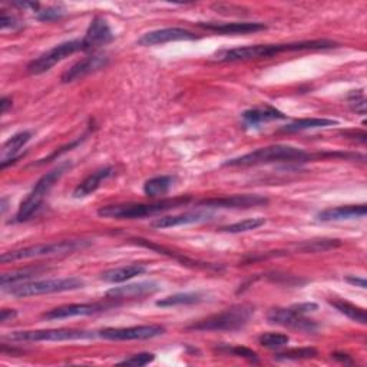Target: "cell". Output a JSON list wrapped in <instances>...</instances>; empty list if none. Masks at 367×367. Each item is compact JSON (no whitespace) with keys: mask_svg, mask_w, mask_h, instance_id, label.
Wrapping results in <instances>:
<instances>
[{"mask_svg":"<svg viewBox=\"0 0 367 367\" xmlns=\"http://www.w3.org/2000/svg\"><path fill=\"white\" fill-rule=\"evenodd\" d=\"M191 201V197H176L160 200L151 204L144 202H130V204H115L105 205L98 209V216L104 219H116V220H135L144 217H152L157 214L165 212L172 208L187 205Z\"/></svg>","mask_w":367,"mask_h":367,"instance_id":"7a4b0ae2","label":"cell"},{"mask_svg":"<svg viewBox=\"0 0 367 367\" xmlns=\"http://www.w3.org/2000/svg\"><path fill=\"white\" fill-rule=\"evenodd\" d=\"M165 333V327L160 324H145L132 327H109L98 333L99 338L105 340H148L158 338Z\"/></svg>","mask_w":367,"mask_h":367,"instance_id":"8fae6325","label":"cell"},{"mask_svg":"<svg viewBox=\"0 0 367 367\" xmlns=\"http://www.w3.org/2000/svg\"><path fill=\"white\" fill-rule=\"evenodd\" d=\"M212 214L208 211H190L178 214V216H169V217H162L158 219L157 221L152 223L154 228H172V227H179V226H188V224H198L211 220Z\"/></svg>","mask_w":367,"mask_h":367,"instance_id":"d6986e66","label":"cell"},{"mask_svg":"<svg viewBox=\"0 0 367 367\" xmlns=\"http://www.w3.org/2000/svg\"><path fill=\"white\" fill-rule=\"evenodd\" d=\"M85 50L86 48L83 43V39H75V41L59 43L53 46L52 49H49L48 52L38 56L36 59H34L32 62H29L26 69L30 75H42L50 71L59 62H62V60L69 57L71 55L78 53V52H85Z\"/></svg>","mask_w":367,"mask_h":367,"instance_id":"30bf717a","label":"cell"},{"mask_svg":"<svg viewBox=\"0 0 367 367\" xmlns=\"http://www.w3.org/2000/svg\"><path fill=\"white\" fill-rule=\"evenodd\" d=\"M198 26L220 35H249L267 29L261 22H200Z\"/></svg>","mask_w":367,"mask_h":367,"instance_id":"4fadbf2b","label":"cell"},{"mask_svg":"<svg viewBox=\"0 0 367 367\" xmlns=\"http://www.w3.org/2000/svg\"><path fill=\"white\" fill-rule=\"evenodd\" d=\"M258 342L263 347H267V349H280L289 345L290 338L287 334H283V333H264L260 335Z\"/></svg>","mask_w":367,"mask_h":367,"instance_id":"d6a6232c","label":"cell"},{"mask_svg":"<svg viewBox=\"0 0 367 367\" xmlns=\"http://www.w3.org/2000/svg\"><path fill=\"white\" fill-rule=\"evenodd\" d=\"M83 141V138L81 139H76V141H74V142H71V144H68V145H65L64 148H60L59 151H55L53 152V154L50 155V157H48V158H45V160H41L39 162H38V165H42V164H46V162H49V161H52V160H55L56 157H60V155H62V154H65V152H68V151H71L72 148H75L76 145H79L81 142Z\"/></svg>","mask_w":367,"mask_h":367,"instance_id":"74e56055","label":"cell"},{"mask_svg":"<svg viewBox=\"0 0 367 367\" xmlns=\"http://www.w3.org/2000/svg\"><path fill=\"white\" fill-rule=\"evenodd\" d=\"M19 26V22L16 20V18L8 15L6 12H2V18H0V29L5 30V29H16Z\"/></svg>","mask_w":367,"mask_h":367,"instance_id":"f35d334b","label":"cell"},{"mask_svg":"<svg viewBox=\"0 0 367 367\" xmlns=\"http://www.w3.org/2000/svg\"><path fill=\"white\" fill-rule=\"evenodd\" d=\"M9 108H12V98H9V97H4L2 101H0V112H2V113H6Z\"/></svg>","mask_w":367,"mask_h":367,"instance_id":"7bdbcfd3","label":"cell"},{"mask_svg":"<svg viewBox=\"0 0 367 367\" xmlns=\"http://www.w3.org/2000/svg\"><path fill=\"white\" fill-rule=\"evenodd\" d=\"M36 19L41 22H53L62 19L67 15V11L62 6H49L35 13Z\"/></svg>","mask_w":367,"mask_h":367,"instance_id":"836d02e7","label":"cell"},{"mask_svg":"<svg viewBox=\"0 0 367 367\" xmlns=\"http://www.w3.org/2000/svg\"><path fill=\"white\" fill-rule=\"evenodd\" d=\"M319 352L314 347H301V349H290L280 353H275V360H305L314 359Z\"/></svg>","mask_w":367,"mask_h":367,"instance_id":"4dcf8cb0","label":"cell"},{"mask_svg":"<svg viewBox=\"0 0 367 367\" xmlns=\"http://www.w3.org/2000/svg\"><path fill=\"white\" fill-rule=\"evenodd\" d=\"M197 39L195 34L190 32L187 29L182 27H165V29H158L152 30L142 35L138 39L139 46H155V45H164L168 42H178V41H194Z\"/></svg>","mask_w":367,"mask_h":367,"instance_id":"5bb4252c","label":"cell"},{"mask_svg":"<svg viewBox=\"0 0 367 367\" xmlns=\"http://www.w3.org/2000/svg\"><path fill=\"white\" fill-rule=\"evenodd\" d=\"M339 122L334 119H327V118H305V119H297L293 124L284 127L282 131L283 132H300V131H309V130H317V128H327L338 125Z\"/></svg>","mask_w":367,"mask_h":367,"instance_id":"484cf974","label":"cell"},{"mask_svg":"<svg viewBox=\"0 0 367 367\" xmlns=\"http://www.w3.org/2000/svg\"><path fill=\"white\" fill-rule=\"evenodd\" d=\"M42 271H45L43 267H27V268H20V270H15L11 272H5L2 277H0V286H2V290H8L12 286L25 283L26 280L35 277V275L41 274Z\"/></svg>","mask_w":367,"mask_h":367,"instance_id":"d4e9b609","label":"cell"},{"mask_svg":"<svg viewBox=\"0 0 367 367\" xmlns=\"http://www.w3.org/2000/svg\"><path fill=\"white\" fill-rule=\"evenodd\" d=\"M254 314V307L250 304H237L233 307L200 320L191 326L188 330L195 331H237L246 327Z\"/></svg>","mask_w":367,"mask_h":367,"instance_id":"8992f818","label":"cell"},{"mask_svg":"<svg viewBox=\"0 0 367 367\" xmlns=\"http://www.w3.org/2000/svg\"><path fill=\"white\" fill-rule=\"evenodd\" d=\"M98 333L78 328H49V330H25L13 331L6 335L12 342H68L94 339Z\"/></svg>","mask_w":367,"mask_h":367,"instance_id":"9c48e42d","label":"cell"},{"mask_svg":"<svg viewBox=\"0 0 367 367\" xmlns=\"http://www.w3.org/2000/svg\"><path fill=\"white\" fill-rule=\"evenodd\" d=\"M349 102H350L352 109L356 113H360V115L366 113V98H364L363 90H353L349 95Z\"/></svg>","mask_w":367,"mask_h":367,"instance_id":"d590c367","label":"cell"},{"mask_svg":"<svg viewBox=\"0 0 367 367\" xmlns=\"http://www.w3.org/2000/svg\"><path fill=\"white\" fill-rule=\"evenodd\" d=\"M312 160V155L300 148L290 145H270L258 148L246 155L231 158L224 162V167H256L274 162H304Z\"/></svg>","mask_w":367,"mask_h":367,"instance_id":"3957f363","label":"cell"},{"mask_svg":"<svg viewBox=\"0 0 367 367\" xmlns=\"http://www.w3.org/2000/svg\"><path fill=\"white\" fill-rule=\"evenodd\" d=\"M264 224H265V220H264V219H260V217H258V219H247V220L238 221V223H235V224L223 227L220 231L230 233V234H240V233H247V231L257 230V228L263 227Z\"/></svg>","mask_w":367,"mask_h":367,"instance_id":"1f68e13d","label":"cell"},{"mask_svg":"<svg viewBox=\"0 0 367 367\" xmlns=\"http://www.w3.org/2000/svg\"><path fill=\"white\" fill-rule=\"evenodd\" d=\"M109 62V57L104 53H94L82 60H79L78 64H75L71 69H68L62 75V82L64 83H72L75 81H79L90 74H95L101 69H104Z\"/></svg>","mask_w":367,"mask_h":367,"instance_id":"9a60e30c","label":"cell"},{"mask_svg":"<svg viewBox=\"0 0 367 367\" xmlns=\"http://www.w3.org/2000/svg\"><path fill=\"white\" fill-rule=\"evenodd\" d=\"M268 200L261 195H230V197H220V198H208L198 201L200 207L205 208H253L260 205H267Z\"/></svg>","mask_w":367,"mask_h":367,"instance_id":"2e32d148","label":"cell"},{"mask_svg":"<svg viewBox=\"0 0 367 367\" xmlns=\"http://www.w3.org/2000/svg\"><path fill=\"white\" fill-rule=\"evenodd\" d=\"M155 360V354H152V353H138V354H134L125 360H122L119 361L118 364L120 366H146L149 363H152Z\"/></svg>","mask_w":367,"mask_h":367,"instance_id":"e575fe53","label":"cell"},{"mask_svg":"<svg viewBox=\"0 0 367 367\" xmlns=\"http://www.w3.org/2000/svg\"><path fill=\"white\" fill-rule=\"evenodd\" d=\"M144 272H146V265L141 264V263H134V264H128V265L111 268V270L101 274V279L106 283L119 284V283L128 282V280H131V279L137 277V275H141Z\"/></svg>","mask_w":367,"mask_h":367,"instance_id":"7402d4cb","label":"cell"},{"mask_svg":"<svg viewBox=\"0 0 367 367\" xmlns=\"http://www.w3.org/2000/svg\"><path fill=\"white\" fill-rule=\"evenodd\" d=\"M317 309L319 305L316 303L293 304L290 307L271 309L267 314V320L271 324H279L304 333H314L317 331L319 326L314 320L307 319V314L314 313Z\"/></svg>","mask_w":367,"mask_h":367,"instance_id":"52a82bcc","label":"cell"},{"mask_svg":"<svg viewBox=\"0 0 367 367\" xmlns=\"http://www.w3.org/2000/svg\"><path fill=\"white\" fill-rule=\"evenodd\" d=\"M72 164L71 162H62L59 164L57 167H55L52 171L46 172L36 184L35 187L32 188L27 194V197L22 201L18 214L15 217L16 223H25L27 220L32 219L35 214L39 211L41 205L43 204L45 198L48 197V194L50 193V190L55 187V184L62 178L68 169H71Z\"/></svg>","mask_w":367,"mask_h":367,"instance_id":"277c9868","label":"cell"},{"mask_svg":"<svg viewBox=\"0 0 367 367\" xmlns=\"http://www.w3.org/2000/svg\"><path fill=\"white\" fill-rule=\"evenodd\" d=\"M204 301V294L200 291L193 293H178L168 296L165 298H161L157 301L158 307H175V305H190V304H198Z\"/></svg>","mask_w":367,"mask_h":367,"instance_id":"83f0119b","label":"cell"},{"mask_svg":"<svg viewBox=\"0 0 367 367\" xmlns=\"http://www.w3.org/2000/svg\"><path fill=\"white\" fill-rule=\"evenodd\" d=\"M18 316V313L15 310H11V309H4L2 312H0V323H6L12 319H15Z\"/></svg>","mask_w":367,"mask_h":367,"instance_id":"60d3db41","label":"cell"},{"mask_svg":"<svg viewBox=\"0 0 367 367\" xmlns=\"http://www.w3.org/2000/svg\"><path fill=\"white\" fill-rule=\"evenodd\" d=\"M174 182H175V176L172 175L154 176L144 184V193L149 198H157L160 195H165L174 186Z\"/></svg>","mask_w":367,"mask_h":367,"instance_id":"4316f807","label":"cell"},{"mask_svg":"<svg viewBox=\"0 0 367 367\" xmlns=\"http://www.w3.org/2000/svg\"><path fill=\"white\" fill-rule=\"evenodd\" d=\"M335 48L331 41H303L294 43H274V45H253L241 46L234 49H224L214 55L219 62H244V60H254L263 57H271L284 52H300V50H324Z\"/></svg>","mask_w":367,"mask_h":367,"instance_id":"6da1fadb","label":"cell"},{"mask_svg":"<svg viewBox=\"0 0 367 367\" xmlns=\"http://www.w3.org/2000/svg\"><path fill=\"white\" fill-rule=\"evenodd\" d=\"M86 50H92L98 46L108 45L113 41V34L106 22V19L97 16L90 22L85 36L82 38Z\"/></svg>","mask_w":367,"mask_h":367,"instance_id":"e0dca14e","label":"cell"},{"mask_svg":"<svg viewBox=\"0 0 367 367\" xmlns=\"http://www.w3.org/2000/svg\"><path fill=\"white\" fill-rule=\"evenodd\" d=\"M226 352L227 353H231L233 356H237V357H242V359H247V360H251V361H257V353L247 349V347H242V346H235V347H226Z\"/></svg>","mask_w":367,"mask_h":367,"instance_id":"8d00e7d4","label":"cell"},{"mask_svg":"<svg viewBox=\"0 0 367 367\" xmlns=\"http://www.w3.org/2000/svg\"><path fill=\"white\" fill-rule=\"evenodd\" d=\"M342 241L340 240H331V238H321V240H312V241H304L300 246H297L298 251L303 253H320L327 251L335 247H340Z\"/></svg>","mask_w":367,"mask_h":367,"instance_id":"f546056e","label":"cell"},{"mask_svg":"<svg viewBox=\"0 0 367 367\" xmlns=\"http://www.w3.org/2000/svg\"><path fill=\"white\" fill-rule=\"evenodd\" d=\"M113 307V304L105 303H82V304H67L60 305V307L52 309L42 314L45 320H64L71 317H83V316H94L108 309Z\"/></svg>","mask_w":367,"mask_h":367,"instance_id":"7c38bea8","label":"cell"},{"mask_svg":"<svg viewBox=\"0 0 367 367\" xmlns=\"http://www.w3.org/2000/svg\"><path fill=\"white\" fill-rule=\"evenodd\" d=\"M113 174H115V169L112 167H104V168H99L92 174H89L74 190V194H72L74 198H85L90 194H94L106 179L113 176Z\"/></svg>","mask_w":367,"mask_h":367,"instance_id":"44dd1931","label":"cell"},{"mask_svg":"<svg viewBox=\"0 0 367 367\" xmlns=\"http://www.w3.org/2000/svg\"><path fill=\"white\" fill-rule=\"evenodd\" d=\"M343 135L347 137V138H352V139H359L360 142H366V138H367L364 131H346V132H343Z\"/></svg>","mask_w":367,"mask_h":367,"instance_id":"ab89813d","label":"cell"},{"mask_svg":"<svg viewBox=\"0 0 367 367\" xmlns=\"http://www.w3.org/2000/svg\"><path fill=\"white\" fill-rule=\"evenodd\" d=\"M347 283L353 284V286H357L360 289H366L367 287V283L364 279H359V277H354V275H349V277L346 279Z\"/></svg>","mask_w":367,"mask_h":367,"instance_id":"b9f144b4","label":"cell"},{"mask_svg":"<svg viewBox=\"0 0 367 367\" xmlns=\"http://www.w3.org/2000/svg\"><path fill=\"white\" fill-rule=\"evenodd\" d=\"M83 280L78 277L69 279H50V280H39V282H30V283H20L16 286L9 287L8 291L11 296L16 298H26L41 294H52V293H65L83 289Z\"/></svg>","mask_w":367,"mask_h":367,"instance_id":"ba28073f","label":"cell"},{"mask_svg":"<svg viewBox=\"0 0 367 367\" xmlns=\"http://www.w3.org/2000/svg\"><path fill=\"white\" fill-rule=\"evenodd\" d=\"M160 291V286L154 282H142L137 284H128L122 287H113L106 291V298L111 300H128V298H142L152 296Z\"/></svg>","mask_w":367,"mask_h":367,"instance_id":"ac0fdd59","label":"cell"},{"mask_svg":"<svg viewBox=\"0 0 367 367\" xmlns=\"http://www.w3.org/2000/svg\"><path fill=\"white\" fill-rule=\"evenodd\" d=\"M328 303L333 305V307L338 310L339 313L345 314L346 317H349L353 321H357L360 324H366L367 317H366V312L361 307H357V305L346 301V300H328Z\"/></svg>","mask_w":367,"mask_h":367,"instance_id":"f1b7e54d","label":"cell"},{"mask_svg":"<svg viewBox=\"0 0 367 367\" xmlns=\"http://www.w3.org/2000/svg\"><path fill=\"white\" fill-rule=\"evenodd\" d=\"M367 214V205H345V207H335L328 208L319 212L316 219L323 223L328 221H342V220H352V219H363Z\"/></svg>","mask_w":367,"mask_h":367,"instance_id":"ffe728a7","label":"cell"},{"mask_svg":"<svg viewBox=\"0 0 367 367\" xmlns=\"http://www.w3.org/2000/svg\"><path fill=\"white\" fill-rule=\"evenodd\" d=\"M89 246H90V241L88 240H62V241H56V242L38 244V246H30V247L4 253L2 257H0V261L6 264L12 261L30 260V258L68 256L78 250H83Z\"/></svg>","mask_w":367,"mask_h":367,"instance_id":"5b68a950","label":"cell"},{"mask_svg":"<svg viewBox=\"0 0 367 367\" xmlns=\"http://www.w3.org/2000/svg\"><path fill=\"white\" fill-rule=\"evenodd\" d=\"M287 116L280 112L279 109H275L270 105H265L263 108H254V109H249L242 113V120L244 124L247 127L256 128L261 124H265V122H271V120H277V119H286Z\"/></svg>","mask_w":367,"mask_h":367,"instance_id":"603a6c76","label":"cell"},{"mask_svg":"<svg viewBox=\"0 0 367 367\" xmlns=\"http://www.w3.org/2000/svg\"><path fill=\"white\" fill-rule=\"evenodd\" d=\"M32 138V132L29 131H23V132H18L13 137H11L2 146V168H6L8 165L13 164L15 161H18L20 158L19 151L30 141Z\"/></svg>","mask_w":367,"mask_h":367,"instance_id":"cb8c5ba5","label":"cell"},{"mask_svg":"<svg viewBox=\"0 0 367 367\" xmlns=\"http://www.w3.org/2000/svg\"><path fill=\"white\" fill-rule=\"evenodd\" d=\"M335 360H339V361H342V363H346V364H349V363H352V360L349 359V356L347 354H339V353H335L334 356H333Z\"/></svg>","mask_w":367,"mask_h":367,"instance_id":"ee69618b","label":"cell"}]
</instances>
